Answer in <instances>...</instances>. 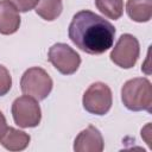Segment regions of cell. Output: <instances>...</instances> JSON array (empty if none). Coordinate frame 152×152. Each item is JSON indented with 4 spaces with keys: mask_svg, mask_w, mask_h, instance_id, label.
Returning <instances> with one entry per match:
<instances>
[{
    "mask_svg": "<svg viewBox=\"0 0 152 152\" xmlns=\"http://www.w3.org/2000/svg\"><path fill=\"white\" fill-rule=\"evenodd\" d=\"M68 34L80 50L89 55H101L112 48L115 27L96 13L83 10L72 17Z\"/></svg>",
    "mask_w": 152,
    "mask_h": 152,
    "instance_id": "1",
    "label": "cell"
},
{
    "mask_svg": "<svg viewBox=\"0 0 152 152\" xmlns=\"http://www.w3.org/2000/svg\"><path fill=\"white\" fill-rule=\"evenodd\" d=\"M121 100L124 106L133 112L146 110L151 113L152 108V87L145 77L128 80L121 88Z\"/></svg>",
    "mask_w": 152,
    "mask_h": 152,
    "instance_id": "2",
    "label": "cell"
},
{
    "mask_svg": "<svg viewBox=\"0 0 152 152\" xmlns=\"http://www.w3.org/2000/svg\"><path fill=\"white\" fill-rule=\"evenodd\" d=\"M52 80L49 74L39 68L32 66L27 69L20 80V88L25 95H28L37 101H42L48 97L52 90Z\"/></svg>",
    "mask_w": 152,
    "mask_h": 152,
    "instance_id": "3",
    "label": "cell"
},
{
    "mask_svg": "<svg viewBox=\"0 0 152 152\" xmlns=\"http://www.w3.org/2000/svg\"><path fill=\"white\" fill-rule=\"evenodd\" d=\"M83 108L95 115H104L109 112L113 103L110 88L103 82H95L84 91L82 99Z\"/></svg>",
    "mask_w": 152,
    "mask_h": 152,
    "instance_id": "4",
    "label": "cell"
},
{
    "mask_svg": "<svg viewBox=\"0 0 152 152\" xmlns=\"http://www.w3.org/2000/svg\"><path fill=\"white\" fill-rule=\"evenodd\" d=\"M12 116L19 127H37L42 119V110L36 99L23 95L17 97L12 103Z\"/></svg>",
    "mask_w": 152,
    "mask_h": 152,
    "instance_id": "5",
    "label": "cell"
},
{
    "mask_svg": "<svg viewBox=\"0 0 152 152\" xmlns=\"http://www.w3.org/2000/svg\"><path fill=\"white\" fill-rule=\"evenodd\" d=\"M140 53L138 39L129 33H124L118 39L110 52V59L114 64L124 69H131L135 65Z\"/></svg>",
    "mask_w": 152,
    "mask_h": 152,
    "instance_id": "6",
    "label": "cell"
},
{
    "mask_svg": "<svg viewBox=\"0 0 152 152\" xmlns=\"http://www.w3.org/2000/svg\"><path fill=\"white\" fill-rule=\"evenodd\" d=\"M48 59L63 75L75 74L81 64L80 55L64 43L53 44L49 49Z\"/></svg>",
    "mask_w": 152,
    "mask_h": 152,
    "instance_id": "7",
    "label": "cell"
},
{
    "mask_svg": "<svg viewBox=\"0 0 152 152\" xmlns=\"http://www.w3.org/2000/svg\"><path fill=\"white\" fill-rule=\"evenodd\" d=\"M104 142L101 132L93 125L81 131L74 141L75 152H101Z\"/></svg>",
    "mask_w": 152,
    "mask_h": 152,
    "instance_id": "8",
    "label": "cell"
},
{
    "mask_svg": "<svg viewBox=\"0 0 152 152\" xmlns=\"http://www.w3.org/2000/svg\"><path fill=\"white\" fill-rule=\"evenodd\" d=\"M20 26V15L10 0H0V33L13 34Z\"/></svg>",
    "mask_w": 152,
    "mask_h": 152,
    "instance_id": "9",
    "label": "cell"
},
{
    "mask_svg": "<svg viewBox=\"0 0 152 152\" xmlns=\"http://www.w3.org/2000/svg\"><path fill=\"white\" fill-rule=\"evenodd\" d=\"M31 137L24 132L13 127H8L5 134L0 139V144L8 151H23L30 144Z\"/></svg>",
    "mask_w": 152,
    "mask_h": 152,
    "instance_id": "10",
    "label": "cell"
},
{
    "mask_svg": "<svg viewBox=\"0 0 152 152\" xmlns=\"http://www.w3.org/2000/svg\"><path fill=\"white\" fill-rule=\"evenodd\" d=\"M126 12L137 23H146L152 17V0H127Z\"/></svg>",
    "mask_w": 152,
    "mask_h": 152,
    "instance_id": "11",
    "label": "cell"
},
{
    "mask_svg": "<svg viewBox=\"0 0 152 152\" xmlns=\"http://www.w3.org/2000/svg\"><path fill=\"white\" fill-rule=\"evenodd\" d=\"M63 11L62 0H39L36 6V13L44 20L52 21L57 19Z\"/></svg>",
    "mask_w": 152,
    "mask_h": 152,
    "instance_id": "12",
    "label": "cell"
},
{
    "mask_svg": "<svg viewBox=\"0 0 152 152\" xmlns=\"http://www.w3.org/2000/svg\"><path fill=\"white\" fill-rule=\"evenodd\" d=\"M96 8L107 18L116 20L124 13L122 0H95Z\"/></svg>",
    "mask_w": 152,
    "mask_h": 152,
    "instance_id": "13",
    "label": "cell"
},
{
    "mask_svg": "<svg viewBox=\"0 0 152 152\" xmlns=\"http://www.w3.org/2000/svg\"><path fill=\"white\" fill-rule=\"evenodd\" d=\"M12 87V77L7 68L0 64V96L6 95Z\"/></svg>",
    "mask_w": 152,
    "mask_h": 152,
    "instance_id": "14",
    "label": "cell"
},
{
    "mask_svg": "<svg viewBox=\"0 0 152 152\" xmlns=\"http://www.w3.org/2000/svg\"><path fill=\"white\" fill-rule=\"evenodd\" d=\"M19 12H27L34 8L39 0H10Z\"/></svg>",
    "mask_w": 152,
    "mask_h": 152,
    "instance_id": "15",
    "label": "cell"
},
{
    "mask_svg": "<svg viewBox=\"0 0 152 152\" xmlns=\"http://www.w3.org/2000/svg\"><path fill=\"white\" fill-rule=\"evenodd\" d=\"M8 126H7V121H6V118L5 115L2 114V112H0V139L1 137L5 134V132L7 131Z\"/></svg>",
    "mask_w": 152,
    "mask_h": 152,
    "instance_id": "16",
    "label": "cell"
}]
</instances>
